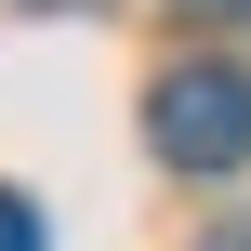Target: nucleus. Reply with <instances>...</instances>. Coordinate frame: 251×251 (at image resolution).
I'll list each match as a JSON object with an SVG mask.
<instances>
[{
  "instance_id": "obj_1",
  "label": "nucleus",
  "mask_w": 251,
  "mask_h": 251,
  "mask_svg": "<svg viewBox=\"0 0 251 251\" xmlns=\"http://www.w3.org/2000/svg\"><path fill=\"white\" fill-rule=\"evenodd\" d=\"M146 132H159L172 172H238V159H251V79L212 66V53H185V66L146 93Z\"/></svg>"
},
{
  "instance_id": "obj_2",
  "label": "nucleus",
  "mask_w": 251,
  "mask_h": 251,
  "mask_svg": "<svg viewBox=\"0 0 251 251\" xmlns=\"http://www.w3.org/2000/svg\"><path fill=\"white\" fill-rule=\"evenodd\" d=\"M0 251H40V199L26 185H0Z\"/></svg>"
},
{
  "instance_id": "obj_3",
  "label": "nucleus",
  "mask_w": 251,
  "mask_h": 251,
  "mask_svg": "<svg viewBox=\"0 0 251 251\" xmlns=\"http://www.w3.org/2000/svg\"><path fill=\"white\" fill-rule=\"evenodd\" d=\"M199 251H251V225H212V238H199Z\"/></svg>"
},
{
  "instance_id": "obj_4",
  "label": "nucleus",
  "mask_w": 251,
  "mask_h": 251,
  "mask_svg": "<svg viewBox=\"0 0 251 251\" xmlns=\"http://www.w3.org/2000/svg\"><path fill=\"white\" fill-rule=\"evenodd\" d=\"M172 13H251V0H172Z\"/></svg>"
}]
</instances>
